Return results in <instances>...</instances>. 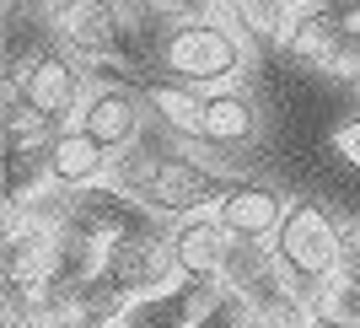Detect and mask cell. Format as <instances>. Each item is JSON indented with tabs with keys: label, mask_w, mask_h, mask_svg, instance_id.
<instances>
[{
	"label": "cell",
	"mask_w": 360,
	"mask_h": 328,
	"mask_svg": "<svg viewBox=\"0 0 360 328\" xmlns=\"http://www.w3.org/2000/svg\"><path fill=\"white\" fill-rule=\"evenodd\" d=\"M242 65H248V44L231 22H178L156 44V70L194 92L231 87L242 75Z\"/></svg>",
	"instance_id": "6da1fadb"
},
{
	"label": "cell",
	"mask_w": 360,
	"mask_h": 328,
	"mask_svg": "<svg viewBox=\"0 0 360 328\" xmlns=\"http://www.w3.org/2000/svg\"><path fill=\"white\" fill-rule=\"evenodd\" d=\"M339 253H345V226L328 215V205L296 199V205L285 210V226L274 232V258H280L290 291H296L307 307H312L317 291L339 275Z\"/></svg>",
	"instance_id": "7a4b0ae2"
},
{
	"label": "cell",
	"mask_w": 360,
	"mask_h": 328,
	"mask_svg": "<svg viewBox=\"0 0 360 328\" xmlns=\"http://www.w3.org/2000/svg\"><path fill=\"white\" fill-rule=\"evenodd\" d=\"M237 178H226L215 167L194 162V156H178V151H162L156 162H150L146 183H140V205L150 215H162V221H188V215H205L210 205H221L226 189Z\"/></svg>",
	"instance_id": "3957f363"
},
{
	"label": "cell",
	"mask_w": 360,
	"mask_h": 328,
	"mask_svg": "<svg viewBox=\"0 0 360 328\" xmlns=\"http://www.w3.org/2000/svg\"><path fill=\"white\" fill-rule=\"evenodd\" d=\"M6 92H22L49 124H60L70 130L81 119V108H86V92H81V70H75L65 54L54 49H27V54H16L11 70H6Z\"/></svg>",
	"instance_id": "277c9868"
},
{
	"label": "cell",
	"mask_w": 360,
	"mask_h": 328,
	"mask_svg": "<svg viewBox=\"0 0 360 328\" xmlns=\"http://www.w3.org/2000/svg\"><path fill=\"white\" fill-rule=\"evenodd\" d=\"M49 32L81 60H129V27L113 0H49Z\"/></svg>",
	"instance_id": "5b68a950"
},
{
	"label": "cell",
	"mask_w": 360,
	"mask_h": 328,
	"mask_svg": "<svg viewBox=\"0 0 360 328\" xmlns=\"http://www.w3.org/2000/svg\"><path fill=\"white\" fill-rule=\"evenodd\" d=\"M108 280L129 291L135 301L146 296H167L183 285V269H178V253L167 242V226H150V232H135V237H119L108 248Z\"/></svg>",
	"instance_id": "8992f818"
},
{
	"label": "cell",
	"mask_w": 360,
	"mask_h": 328,
	"mask_svg": "<svg viewBox=\"0 0 360 328\" xmlns=\"http://www.w3.org/2000/svg\"><path fill=\"white\" fill-rule=\"evenodd\" d=\"M146 119H150V103L140 87H97L75 124L86 134H97L108 151H124V146H140Z\"/></svg>",
	"instance_id": "52a82bcc"
},
{
	"label": "cell",
	"mask_w": 360,
	"mask_h": 328,
	"mask_svg": "<svg viewBox=\"0 0 360 328\" xmlns=\"http://www.w3.org/2000/svg\"><path fill=\"white\" fill-rule=\"evenodd\" d=\"M285 194L274 183H253V178H237L226 189V199L215 205V221L231 232V237H248V242H274V232L285 226Z\"/></svg>",
	"instance_id": "ba28073f"
},
{
	"label": "cell",
	"mask_w": 360,
	"mask_h": 328,
	"mask_svg": "<svg viewBox=\"0 0 360 328\" xmlns=\"http://www.w3.org/2000/svg\"><path fill=\"white\" fill-rule=\"evenodd\" d=\"M355 22H345L339 11H328L323 0H301L296 16H290V32H285V49H290V60L296 65H312V70H328L339 65V54H345V38Z\"/></svg>",
	"instance_id": "9c48e42d"
},
{
	"label": "cell",
	"mask_w": 360,
	"mask_h": 328,
	"mask_svg": "<svg viewBox=\"0 0 360 328\" xmlns=\"http://www.w3.org/2000/svg\"><path fill=\"white\" fill-rule=\"evenodd\" d=\"M167 242H172V253H178L183 280H221V264H226V248H231V232L215 221V210L188 215V221H172V226H167Z\"/></svg>",
	"instance_id": "30bf717a"
},
{
	"label": "cell",
	"mask_w": 360,
	"mask_h": 328,
	"mask_svg": "<svg viewBox=\"0 0 360 328\" xmlns=\"http://www.w3.org/2000/svg\"><path fill=\"white\" fill-rule=\"evenodd\" d=\"M108 167H113V151L86 134L81 124L60 130L49 140V178L60 183V189H86V183H108Z\"/></svg>",
	"instance_id": "8fae6325"
},
{
	"label": "cell",
	"mask_w": 360,
	"mask_h": 328,
	"mask_svg": "<svg viewBox=\"0 0 360 328\" xmlns=\"http://www.w3.org/2000/svg\"><path fill=\"white\" fill-rule=\"evenodd\" d=\"M135 87L146 92L150 119L162 124L167 134H178V140H205V92L183 87L172 75H135Z\"/></svg>",
	"instance_id": "7c38bea8"
},
{
	"label": "cell",
	"mask_w": 360,
	"mask_h": 328,
	"mask_svg": "<svg viewBox=\"0 0 360 328\" xmlns=\"http://www.w3.org/2000/svg\"><path fill=\"white\" fill-rule=\"evenodd\" d=\"M285 280V269L274 258V242H248V237H231L226 248V264H221V285L231 296H258V291H269V285Z\"/></svg>",
	"instance_id": "4fadbf2b"
},
{
	"label": "cell",
	"mask_w": 360,
	"mask_h": 328,
	"mask_svg": "<svg viewBox=\"0 0 360 328\" xmlns=\"http://www.w3.org/2000/svg\"><path fill=\"white\" fill-rule=\"evenodd\" d=\"M258 140V108L253 97L221 87V92H205V146H253Z\"/></svg>",
	"instance_id": "5bb4252c"
},
{
	"label": "cell",
	"mask_w": 360,
	"mask_h": 328,
	"mask_svg": "<svg viewBox=\"0 0 360 328\" xmlns=\"http://www.w3.org/2000/svg\"><path fill=\"white\" fill-rule=\"evenodd\" d=\"M226 16L231 27L242 32V44H285L290 16H296V0H226Z\"/></svg>",
	"instance_id": "9a60e30c"
},
{
	"label": "cell",
	"mask_w": 360,
	"mask_h": 328,
	"mask_svg": "<svg viewBox=\"0 0 360 328\" xmlns=\"http://www.w3.org/2000/svg\"><path fill=\"white\" fill-rule=\"evenodd\" d=\"M248 307V328H312V307L290 291V280L269 285V291H258V296L242 301Z\"/></svg>",
	"instance_id": "2e32d148"
},
{
	"label": "cell",
	"mask_w": 360,
	"mask_h": 328,
	"mask_svg": "<svg viewBox=\"0 0 360 328\" xmlns=\"http://www.w3.org/2000/svg\"><path fill=\"white\" fill-rule=\"evenodd\" d=\"M60 307L49 301L44 291H22V285H6V328H60Z\"/></svg>",
	"instance_id": "e0dca14e"
},
{
	"label": "cell",
	"mask_w": 360,
	"mask_h": 328,
	"mask_svg": "<svg viewBox=\"0 0 360 328\" xmlns=\"http://www.w3.org/2000/svg\"><path fill=\"white\" fill-rule=\"evenodd\" d=\"M317 317H328V323H345V328H360V280H345V275H333L312 301Z\"/></svg>",
	"instance_id": "ac0fdd59"
},
{
	"label": "cell",
	"mask_w": 360,
	"mask_h": 328,
	"mask_svg": "<svg viewBox=\"0 0 360 328\" xmlns=\"http://www.w3.org/2000/svg\"><path fill=\"white\" fill-rule=\"evenodd\" d=\"M150 11L162 16L167 27H178V22H221V0H150Z\"/></svg>",
	"instance_id": "d6986e66"
},
{
	"label": "cell",
	"mask_w": 360,
	"mask_h": 328,
	"mask_svg": "<svg viewBox=\"0 0 360 328\" xmlns=\"http://www.w3.org/2000/svg\"><path fill=\"white\" fill-rule=\"evenodd\" d=\"M328 146H333V156H339L345 167H355V172H360V113H355V119H345V124H333Z\"/></svg>",
	"instance_id": "ffe728a7"
},
{
	"label": "cell",
	"mask_w": 360,
	"mask_h": 328,
	"mask_svg": "<svg viewBox=\"0 0 360 328\" xmlns=\"http://www.w3.org/2000/svg\"><path fill=\"white\" fill-rule=\"evenodd\" d=\"M339 275L345 280H360V221L345 226V253H339Z\"/></svg>",
	"instance_id": "44dd1931"
},
{
	"label": "cell",
	"mask_w": 360,
	"mask_h": 328,
	"mask_svg": "<svg viewBox=\"0 0 360 328\" xmlns=\"http://www.w3.org/2000/svg\"><path fill=\"white\" fill-rule=\"evenodd\" d=\"M333 75H360V22L349 27V38H345V54H339V65H333Z\"/></svg>",
	"instance_id": "7402d4cb"
},
{
	"label": "cell",
	"mask_w": 360,
	"mask_h": 328,
	"mask_svg": "<svg viewBox=\"0 0 360 328\" xmlns=\"http://www.w3.org/2000/svg\"><path fill=\"white\" fill-rule=\"evenodd\" d=\"M328 11H339L345 22H360V0H323Z\"/></svg>",
	"instance_id": "603a6c76"
},
{
	"label": "cell",
	"mask_w": 360,
	"mask_h": 328,
	"mask_svg": "<svg viewBox=\"0 0 360 328\" xmlns=\"http://www.w3.org/2000/svg\"><path fill=\"white\" fill-rule=\"evenodd\" d=\"M312 328H345V323H328V317H312Z\"/></svg>",
	"instance_id": "cb8c5ba5"
},
{
	"label": "cell",
	"mask_w": 360,
	"mask_h": 328,
	"mask_svg": "<svg viewBox=\"0 0 360 328\" xmlns=\"http://www.w3.org/2000/svg\"><path fill=\"white\" fill-rule=\"evenodd\" d=\"M60 328H91V323H81V317H65V323Z\"/></svg>",
	"instance_id": "d4e9b609"
}]
</instances>
